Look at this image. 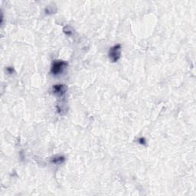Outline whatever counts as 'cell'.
I'll return each instance as SVG.
<instances>
[{
    "label": "cell",
    "instance_id": "1",
    "mask_svg": "<svg viewBox=\"0 0 196 196\" xmlns=\"http://www.w3.org/2000/svg\"><path fill=\"white\" fill-rule=\"evenodd\" d=\"M68 66V62L64 61H54L51 68V73L53 75H59L64 72Z\"/></svg>",
    "mask_w": 196,
    "mask_h": 196
},
{
    "label": "cell",
    "instance_id": "2",
    "mask_svg": "<svg viewBox=\"0 0 196 196\" xmlns=\"http://www.w3.org/2000/svg\"><path fill=\"white\" fill-rule=\"evenodd\" d=\"M109 58L112 62H117L121 57V45L116 44L109 50Z\"/></svg>",
    "mask_w": 196,
    "mask_h": 196
},
{
    "label": "cell",
    "instance_id": "3",
    "mask_svg": "<svg viewBox=\"0 0 196 196\" xmlns=\"http://www.w3.org/2000/svg\"><path fill=\"white\" fill-rule=\"evenodd\" d=\"M67 87L64 84H55L52 87V92L58 96H63L66 93Z\"/></svg>",
    "mask_w": 196,
    "mask_h": 196
},
{
    "label": "cell",
    "instance_id": "4",
    "mask_svg": "<svg viewBox=\"0 0 196 196\" xmlns=\"http://www.w3.org/2000/svg\"><path fill=\"white\" fill-rule=\"evenodd\" d=\"M64 156H56V157L53 158L52 160H51V162L54 163V164H61V163H62L64 161Z\"/></svg>",
    "mask_w": 196,
    "mask_h": 196
},
{
    "label": "cell",
    "instance_id": "5",
    "mask_svg": "<svg viewBox=\"0 0 196 196\" xmlns=\"http://www.w3.org/2000/svg\"><path fill=\"white\" fill-rule=\"evenodd\" d=\"M139 142H140L141 144H145V139H144V138H140L139 139Z\"/></svg>",
    "mask_w": 196,
    "mask_h": 196
},
{
    "label": "cell",
    "instance_id": "6",
    "mask_svg": "<svg viewBox=\"0 0 196 196\" xmlns=\"http://www.w3.org/2000/svg\"><path fill=\"white\" fill-rule=\"evenodd\" d=\"M7 71H9V74H12V71H13V69H12V68H7Z\"/></svg>",
    "mask_w": 196,
    "mask_h": 196
}]
</instances>
